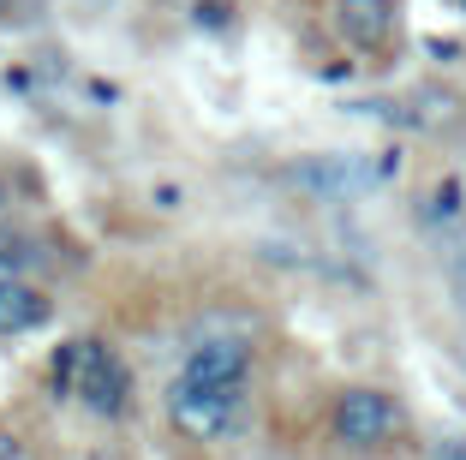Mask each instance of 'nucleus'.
<instances>
[{
  "label": "nucleus",
  "mask_w": 466,
  "mask_h": 460,
  "mask_svg": "<svg viewBox=\"0 0 466 460\" xmlns=\"http://www.w3.org/2000/svg\"><path fill=\"white\" fill-rule=\"evenodd\" d=\"M233 413H239V383H198V377H179L174 394H167V419H174L186 436H198V443L221 436V431L233 424Z\"/></svg>",
  "instance_id": "1"
},
{
  "label": "nucleus",
  "mask_w": 466,
  "mask_h": 460,
  "mask_svg": "<svg viewBox=\"0 0 466 460\" xmlns=\"http://www.w3.org/2000/svg\"><path fill=\"white\" fill-rule=\"evenodd\" d=\"M400 424L395 401H389L383 389H347L341 401H335V436H341L347 448H377L389 443Z\"/></svg>",
  "instance_id": "2"
},
{
  "label": "nucleus",
  "mask_w": 466,
  "mask_h": 460,
  "mask_svg": "<svg viewBox=\"0 0 466 460\" xmlns=\"http://www.w3.org/2000/svg\"><path fill=\"white\" fill-rule=\"evenodd\" d=\"M84 406L90 413H102V419H114V413H126V394H132V377H126L120 353H108L102 341H84V365H78V389Z\"/></svg>",
  "instance_id": "3"
},
{
  "label": "nucleus",
  "mask_w": 466,
  "mask_h": 460,
  "mask_svg": "<svg viewBox=\"0 0 466 460\" xmlns=\"http://www.w3.org/2000/svg\"><path fill=\"white\" fill-rule=\"evenodd\" d=\"M383 174H389V162L383 168H365L359 156H311V162H299L288 179L299 191H311V198H353V191L377 186Z\"/></svg>",
  "instance_id": "4"
},
{
  "label": "nucleus",
  "mask_w": 466,
  "mask_h": 460,
  "mask_svg": "<svg viewBox=\"0 0 466 460\" xmlns=\"http://www.w3.org/2000/svg\"><path fill=\"white\" fill-rule=\"evenodd\" d=\"M246 371H251V347H246V341L216 335V341H198V347L186 353V371H179V377H198V383H239V389H246Z\"/></svg>",
  "instance_id": "5"
},
{
  "label": "nucleus",
  "mask_w": 466,
  "mask_h": 460,
  "mask_svg": "<svg viewBox=\"0 0 466 460\" xmlns=\"http://www.w3.org/2000/svg\"><path fill=\"white\" fill-rule=\"evenodd\" d=\"M335 30L353 48H383L395 36V0H335Z\"/></svg>",
  "instance_id": "6"
},
{
  "label": "nucleus",
  "mask_w": 466,
  "mask_h": 460,
  "mask_svg": "<svg viewBox=\"0 0 466 460\" xmlns=\"http://www.w3.org/2000/svg\"><path fill=\"white\" fill-rule=\"evenodd\" d=\"M36 323H48V299L25 281H0V335H25Z\"/></svg>",
  "instance_id": "7"
},
{
  "label": "nucleus",
  "mask_w": 466,
  "mask_h": 460,
  "mask_svg": "<svg viewBox=\"0 0 466 460\" xmlns=\"http://www.w3.org/2000/svg\"><path fill=\"white\" fill-rule=\"evenodd\" d=\"M78 365H84V341H66V347L55 353V371H48V377H55V394L78 389Z\"/></svg>",
  "instance_id": "8"
},
{
  "label": "nucleus",
  "mask_w": 466,
  "mask_h": 460,
  "mask_svg": "<svg viewBox=\"0 0 466 460\" xmlns=\"http://www.w3.org/2000/svg\"><path fill=\"white\" fill-rule=\"evenodd\" d=\"M442 270H449L454 293H461V305H466V245H454V251H449V263H442Z\"/></svg>",
  "instance_id": "9"
},
{
  "label": "nucleus",
  "mask_w": 466,
  "mask_h": 460,
  "mask_svg": "<svg viewBox=\"0 0 466 460\" xmlns=\"http://www.w3.org/2000/svg\"><path fill=\"white\" fill-rule=\"evenodd\" d=\"M454 210H461V186L449 179V186L437 191V203H431V216H454Z\"/></svg>",
  "instance_id": "10"
},
{
  "label": "nucleus",
  "mask_w": 466,
  "mask_h": 460,
  "mask_svg": "<svg viewBox=\"0 0 466 460\" xmlns=\"http://www.w3.org/2000/svg\"><path fill=\"white\" fill-rule=\"evenodd\" d=\"M198 25L221 30V25H228V6H221V0H204V6H198Z\"/></svg>",
  "instance_id": "11"
},
{
  "label": "nucleus",
  "mask_w": 466,
  "mask_h": 460,
  "mask_svg": "<svg viewBox=\"0 0 466 460\" xmlns=\"http://www.w3.org/2000/svg\"><path fill=\"white\" fill-rule=\"evenodd\" d=\"M18 263H25V251H18V240H6V233H0V270H18Z\"/></svg>",
  "instance_id": "12"
},
{
  "label": "nucleus",
  "mask_w": 466,
  "mask_h": 460,
  "mask_svg": "<svg viewBox=\"0 0 466 460\" xmlns=\"http://www.w3.org/2000/svg\"><path fill=\"white\" fill-rule=\"evenodd\" d=\"M0 18H6V0H0Z\"/></svg>",
  "instance_id": "13"
}]
</instances>
